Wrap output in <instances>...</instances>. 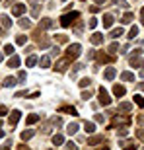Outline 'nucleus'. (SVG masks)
Listing matches in <instances>:
<instances>
[{
    "label": "nucleus",
    "instance_id": "1a4fd4ad",
    "mask_svg": "<svg viewBox=\"0 0 144 150\" xmlns=\"http://www.w3.org/2000/svg\"><path fill=\"white\" fill-rule=\"evenodd\" d=\"M23 12H25V4H16L12 8V14H14V16H22Z\"/></svg>",
    "mask_w": 144,
    "mask_h": 150
},
{
    "label": "nucleus",
    "instance_id": "a18cd8bd",
    "mask_svg": "<svg viewBox=\"0 0 144 150\" xmlns=\"http://www.w3.org/2000/svg\"><path fill=\"white\" fill-rule=\"evenodd\" d=\"M84 64H74V68H72V72H78V70H82Z\"/></svg>",
    "mask_w": 144,
    "mask_h": 150
},
{
    "label": "nucleus",
    "instance_id": "423d86ee",
    "mask_svg": "<svg viewBox=\"0 0 144 150\" xmlns=\"http://www.w3.org/2000/svg\"><path fill=\"white\" fill-rule=\"evenodd\" d=\"M59 111H61V113H68V115H72V117H76V115H78L76 107H72V105H62Z\"/></svg>",
    "mask_w": 144,
    "mask_h": 150
},
{
    "label": "nucleus",
    "instance_id": "2eb2a0df",
    "mask_svg": "<svg viewBox=\"0 0 144 150\" xmlns=\"http://www.w3.org/2000/svg\"><path fill=\"white\" fill-rule=\"evenodd\" d=\"M53 144H55V146H61V144H64V137H62L61 133H56L55 137H53Z\"/></svg>",
    "mask_w": 144,
    "mask_h": 150
},
{
    "label": "nucleus",
    "instance_id": "9d476101",
    "mask_svg": "<svg viewBox=\"0 0 144 150\" xmlns=\"http://www.w3.org/2000/svg\"><path fill=\"white\" fill-rule=\"evenodd\" d=\"M8 67H10V68L20 67V57H18V55H12L10 59H8Z\"/></svg>",
    "mask_w": 144,
    "mask_h": 150
},
{
    "label": "nucleus",
    "instance_id": "603ef678",
    "mask_svg": "<svg viewBox=\"0 0 144 150\" xmlns=\"http://www.w3.org/2000/svg\"><path fill=\"white\" fill-rule=\"evenodd\" d=\"M138 88H140V90H144V82H140V84H138Z\"/></svg>",
    "mask_w": 144,
    "mask_h": 150
},
{
    "label": "nucleus",
    "instance_id": "72a5a7b5",
    "mask_svg": "<svg viewBox=\"0 0 144 150\" xmlns=\"http://www.w3.org/2000/svg\"><path fill=\"white\" fill-rule=\"evenodd\" d=\"M103 140V137H92V139L88 140V144H97V142H101Z\"/></svg>",
    "mask_w": 144,
    "mask_h": 150
},
{
    "label": "nucleus",
    "instance_id": "bb28decb",
    "mask_svg": "<svg viewBox=\"0 0 144 150\" xmlns=\"http://www.w3.org/2000/svg\"><path fill=\"white\" fill-rule=\"evenodd\" d=\"M119 109H121V111H131L133 105H131L128 101H123V103H119Z\"/></svg>",
    "mask_w": 144,
    "mask_h": 150
},
{
    "label": "nucleus",
    "instance_id": "4468645a",
    "mask_svg": "<svg viewBox=\"0 0 144 150\" xmlns=\"http://www.w3.org/2000/svg\"><path fill=\"white\" fill-rule=\"evenodd\" d=\"M84 131H86L88 134H94L95 133V125L92 121H86V123H84Z\"/></svg>",
    "mask_w": 144,
    "mask_h": 150
},
{
    "label": "nucleus",
    "instance_id": "e433bc0d",
    "mask_svg": "<svg viewBox=\"0 0 144 150\" xmlns=\"http://www.w3.org/2000/svg\"><path fill=\"white\" fill-rule=\"evenodd\" d=\"M4 53H6V55H14V47H12V45H6Z\"/></svg>",
    "mask_w": 144,
    "mask_h": 150
},
{
    "label": "nucleus",
    "instance_id": "f704fd0d",
    "mask_svg": "<svg viewBox=\"0 0 144 150\" xmlns=\"http://www.w3.org/2000/svg\"><path fill=\"white\" fill-rule=\"evenodd\" d=\"M20 25H22L23 29H29V28H31V22H29V20H25V18H23L22 22H20Z\"/></svg>",
    "mask_w": 144,
    "mask_h": 150
},
{
    "label": "nucleus",
    "instance_id": "a211bd4d",
    "mask_svg": "<svg viewBox=\"0 0 144 150\" xmlns=\"http://www.w3.org/2000/svg\"><path fill=\"white\" fill-rule=\"evenodd\" d=\"M113 25V16L111 14H105L103 16V28H111Z\"/></svg>",
    "mask_w": 144,
    "mask_h": 150
},
{
    "label": "nucleus",
    "instance_id": "bf43d9fd",
    "mask_svg": "<svg viewBox=\"0 0 144 150\" xmlns=\"http://www.w3.org/2000/svg\"><path fill=\"white\" fill-rule=\"evenodd\" d=\"M142 25H144V20H142Z\"/></svg>",
    "mask_w": 144,
    "mask_h": 150
},
{
    "label": "nucleus",
    "instance_id": "5fc2aeb1",
    "mask_svg": "<svg viewBox=\"0 0 144 150\" xmlns=\"http://www.w3.org/2000/svg\"><path fill=\"white\" fill-rule=\"evenodd\" d=\"M97 150H109V148H107V146H103V148H97Z\"/></svg>",
    "mask_w": 144,
    "mask_h": 150
},
{
    "label": "nucleus",
    "instance_id": "6e6552de",
    "mask_svg": "<svg viewBox=\"0 0 144 150\" xmlns=\"http://www.w3.org/2000/svg\"><path fill=\"white\" fill-rule=\"evenodd\" d=\"M103 76H105V80H113V78L117 76V70H115V67H109V68H105V72H103Z\"/></svg>",
    "mask_w": 144,
    "mask_h": 150
},
{
    "label": "nucleus",
    "instance_id": "393cba45",
    "mask_svg": "<svg viewBox=\"0 0 144 150\" xmlns=\"http://www.w3.org/2000/svg\"><path fill=\"white\" fill-rule=\"evenodd\" d=\"M0 23H2L4 28H10V25H12V20L8 16H0Z\"/></svg>",
    "mask_w": 144,
    "mask_h": 150
},
{
    "label": "nucleus",
    "instance_id": "79ce46f5",
    "mask_svg": "<svg viewBox=\"0 0 144 150\" xmlns=\"http://www.w3.org/2000/svg\"><path fill=\"white\" fill-rule=\"evenodd\" d=\"M90 98H92V92H82V100H90Z\"/></svg>",
    "mask_w": 144,
    "mask_h": 150
},
{
    "label": "nucleus",
    "instance_id": "3c124183",
    "mask_svg": "<svg viewBox=\"0 0 144 150\" xmlns=\"http://www.w3.org/2000/svg\"><path fill=\"white\" fill-rule=\"evenodd\" d=\"M125 150H136V146H127Z\"/></svg>",
    "mask_w": 144,
    "mask_h": 150
},
{
    "label": "nucleus",
    "instance_id": "a19ab883",
    "mask_svg": "<svg viewBox=\"0 0 144 150\" xmlns=\"http://www.w3.org/2000/svg\"><path fill=\"white\" fill-rule=\"evenodd\" d=\"M90 28L94 29V28H97V20H95V18H92V20H90V23H88Z\"/></svg>",
    "mask_w": 144,
    "mask_h": 150
},
{
    "label": "nucleus",
    "instance_id": "dca6fc26",
    "mask_svg": "<svg viewBox=\"0 0 144 150\" xmlns=\"http://www.w3.org/2000/svg\"><path fill=\"white\" fill-rule=\"evenodd\" d=\"M39 64H41V68H49V67H51V57H49V55L41 57V61H39Z\"/></svg>",
    "mask_w": 144,
    "mask_h": 150
},
{
    "label": "nucleus",
    "instance_id": "6ab92c4d",
    "mask_svg": "<svg viewBox=\"0 0 144 150\" xmlns=\"http://www.w3.org/2000/svg\"><path fill=\"white\" fill-rule=\"evenodd\" d=\"M16 78H12V76H8V78H6V80H4V88H14V86H16Z\"/></svg>",
    "mask_w": 144,
    "mask_h": 150
},
{
    "label": "nucleus",
    "instance_id": "4be33fe9",
    "mask_svg": "<svg viewBox=\"0 0 144 150\" xmlns=\"http://www.w3.org/2000/svg\"><path fill=\"white\" fill-rule=\"evenodd\" d=\"M121 80H125V82H134V74L133 72H123Z\"/></svg>",
    "mask_w": 144,
    "mask_h": 150
},
{
    "label": "nucleus",
    "instance_id": "c03bdc74",
    "mask_svg": "<svg viewBox=\"0 0 144 150\" xmlns=\"http://www.w3.org/2000/svg\"><path fill=\"white\" fill-rule=\"evenodd\" d=\"M95 121L97 123H103V115H101V113H95V117H94Z\"/></svg>",
    "mask_w": 144,
    "mask_h": 150
},
{
    "label": "nucleus",
    "instance_id": "c9c22d12",
    "mask_svg": "<svg viewBox=\"0 0 144 150\" xmlns=\"http://www.w3.org/2000/svg\"><path fill=\"white\" fill-rule=\"evenodd\" d=\"M117 51H119V43H111L109 45V53H111V55H115Z\"/></svg>",
    "mask_w": 144,
    "mask_h": 150
},
{
    "label": "nucleus",
    "instance_id": "a878e982",
    "mask_svg": "<svg viewBox=\"0 0 144 150\" xmlns=\"http://www.w3.org/2000/svg\"><path fill=\"white\" fill-rule=\"evenodd\" d=\"M123 35V28H117V29H113L109 33V37H113V39H117V37H121Z\"/></svg>",
    "mask_w": 144,
    "mask_h": 150
},
{
    "label": "nucleus",
    "instance_id": "4c0bfd02",
    "mask_svg": "<svg viewBox=\"0 0 144 150\" xmlns=\"http://www.w3.org/2000/svg\"><path fill=\"white\" fill-rule=\"evenodd\" d=\"M33 8H31V14H33V16H39V6H37V2H33Z\"/></svg>",
    "mask_w": 144,
    "mask_h": 150
},
{
    "label": "nucleus",
    "instance_id": "de8ad7c7",
    "mask_svg": "<svg viewBox=\"0 0 144 150\" xmlns=\"http://www.w3.org/2000/svg\"><path fill=\"white\" fill-rule=\"evenodd\" d=\"M128 134V129H121V131H119V137H127Z\"/></svg>",
    "mask_w": 144,
    "mask_h": 150
},
{
    "label": "nucleus",
    "instance_id": "052dcab7",
    "mask_svg": "<svg viewBox=\"0 0 144 150\" xmlns=\"http://www.w3.org/2000/svg\"><path fill=\"white\" fill-rule=\"evenodd\" d=\"M62 2H64V0H62Z\"/></svg>",
    "mask_w": 144,
    "mask_h": 150
},
{
    "label": "nucleus",
    "instance_id": "5701e85b",
    "mask_svg": "<svg viewBox=\"0 0 144 150\" xmlns=\"http://www.w3.org/2000/svg\"><path fill=\"white\" fill-rule=\"evenodd\" d=\"M39 121V115L37 113H31V115H28V119H25V123L28 125H33V123H37Z\"/></svg>",
    "mask_w": 144,
    "mask_h": 150
},
{
    "label": "nucleus",
    "instance_id": "9b49d317",
    "mask_svg": "<svg viewBox=\"0 0 144 150\" xmlns=\"http://www.w3.org/2000/svg\"><path fill=\"white\" fill-rule=\"evenodd\" d=\"M117 125H128V117H113V127Z\"/></svg>",
    "mask_w": 144,
    "mask_h": 150
},
{
    "label": "nucleus",
    "instance_id": "412c9836",
    "mask_svg": "<svg viewBox=\"0 0 144 150\" xmlns=\"http://www.w3.org/2000/svg\"><path fill=\"white\" fill-rule=\"evenodd\" d=\"M33 134H35L33 129H28V131H23V133H22V140H29Z\"/></svg>",
    "mask_w": 144,
    "mask_h": 150
},
{
    "label": "nucleus",
    "instance_id": "aec40b11",
    "mask_svg": "<svg viewBox=\"0 0 144 150\" xmlns=\"http://www.w3.org/2000/svg\"><path fill=\"white\" fill-rule=\"evenodd\" d=\"M78 129H80V125H78V123H70V125H68V134H76L78 133Z\"/></svg>",
    "mask_w": 144,
    "mask_h": 150
},
{
    "label": "nucleus",
    "instance_id": "c85d7f7f",
    "mask_svg": "<svg viewBox=\"0 0 144 150\" xmlns=\"http://www.w3.org/2000/svg\"><path fill=\"white\" fill-rule=\"evenodd\" d=\"M16 43H18V45H25V43H28V35H18Z\"/></svg>",
    "mask_w": 144,
    "mask_h": 150
},
{
    "label": "nucleus",
    "instance_id": "09e8293b",
    "mask_svg": "<svg viewBox=\"0 0 144 150\" xmlns=\"http://www.w3.org/2000/svg\"><path fill=\"white\" fill-rule=\"evenodd\" d=\"M6 113H8V109H6V107H4V105H0V117H4V115H6Z\"/></svg>",
    "mask_w": 144,
    "mask_h": 150
},
{
    "label": "nucleus",
    "instance_id": "cd10ccee",
    "mask_svg": "<svg viewBox=\"0 0 144 150\" xmlns=\"http://www.w3.org/2000/svg\"><path fill=\"white\" fill-rule=\"evenodd\" d=\"M136 35H138V28H136V25H133V28H131V31H128V35H127V37H128V39H134Z\"/></svg>",
    "mask_w": 144,
    "mask_h": 150
},
{
    "label": "nucleus",
    "instance_id": "4d7b16f0",
    "mask_svg": "<svg viewBox=\"0 0 144 150\" xmlns=\"http://www.w3.org/2000/svg\"><path fill=\"white\" fill-rule=\"evenodd\" d=\"M2 137H4V133H2V131H0V139H2Z\"/></svg>",
    "mask_w": 144,
    "mask_h": 150
},
{
    "label": "nucleus",
    "instance_id": "49530a36",
    "mask_svg": "<svg viewBox=\"0 0 144 150\" xmlns=\"http://www.w3.org/2000/svg\"><path fill=\"white\" fill-rule=\"evenodd\" d=\"M18 80H20V82H25V72H20V74H18Z\"/></svg>",
    "mask_w": 144,
    "mask_h": 150
},
{
    "label": "nucleus",
    "instance_id": "58836bf2",
    "mask_svg": "<svg viewBox=\"0 0 144 150\" xmlns=\"http://www.w3.org/2000/svg\"><path fill=\"white\" fill-rule=\"evenodd\" d=\"M136 137H138L140 140H144V129H136Z\"/></svg>",
    "mask_w": 144,
    "mask_h": 150
},
{
    "label": "nucleus",
    "instance_id": "0eeeda50",
    "mask_svg": "<svg viewBox=\"0 0 144 150\" xmlns=\"http://www.w3.org/2000/svg\"><path fill=\"white\" fill-rule=\"evenodd\" d=\"M49 28H53V20L51 18H43L39 22V29H49Z\"/></svg>",
    "mask_w": 144,
    "mask_h": 150
},
{
    "label": "nucleus",
    "instance_id": "6e6d98bb",
    "mask_svg": "<svg viewBox=\"0 0 144 150\" xmlns=\"http://www.w3.org/2000/svg\"><path fill=\"white\" fill-rule=\"evenodd\" d=\"M140 14H142V18H144V8H142V10H140Z\"/></svg>",
    "mask_w": 144,
    "mask_h": 150
},
{
    "label": "nucleus",
    "instance_id": "7c9ffc66",
    "mask_svg": "<svg viewBox=\"0 0 144 150\" xmlns=\"http://www.w3.org/2000/svg\"><path fill=\"white\" fill-rule=\"evenodd\" d=\"M111 4H117V6H123V8H127V0H109Z\"/></svg>",
    "mask_w": 144,
    "mask_h": 150
},
{
    "label": "nucleus",
    "instance_id": "f257e3e1",
    "mask_svg": "<svg viewBox=\"0 0 144 150\" xmlns=\"http://www.w3.org/2000/svg\"><path fill=\"white\" fill-rule=\"evenodd\" d=\"M78 18H80V14H78V12H68V14L61 16V25H62V28H70V25L76 22Z\"/></svg>",
    "mask_w": 144,
    "mask_h": 150
},
{
    "label": "nucleus",
    "instance_id": "2f4dec72",
    "mask_svg": "<svg viewBox=\"0 0 144 150\" xmlns=\"http://www.w3.org/2000/svg\"><path fill=\"white\" fill-rule=\"evenodd\" d=\"M25 64H28V67H33V64H37V57L31 55V57L28 59V61H25Z\"/></svg>",
    "mask_w": 144,
    "mask_h": 150
},
{
    "label": "nucleus",
    "instance_id": "20e7f679",
    "mask_svg": "<svg viewBox=\"0 0 144 150\" xmlns=\"http://www.w3.org/2000/svg\"><path fill=\"white\" fill-rule=\"evenodd\" d=\"M100 103L101 105H109L111 103V98H109V94H107V90L103 86L100 88Z\"/></svg>",
    "mask_w": 144,
    "mask_h": 150
},
{
    "label": "nucleus",
    "instance_id": "37998d69",
    "mask_svg": "<svg viewBox=\"0 0 144 150\" xmlns=\"http://www.w3.org/2000/svg\"><path fill=\"white\" fill-rule=\"evenodd\" d=\"M66 150H78V146L74 144V142H68V144H66Z\"/></svg>",
    "mask_w": 144,
    "mask_h": 150
},
{
    "label": "nucleus",
    "instance_id": "f03ea898",
    "mask_svg": "<svg viewBox=\"0 0 144 150\" xmlns=\"http://www.w3.org/2000/svg\"><path fill=\"white\" fill-rule=\"evenodd\" d=\"M80 51H82L80 43L68 45V49H66V59H68V61H74V59H78V57H80Z\"/></svg>",
    "mask_w": 144,
    "mask_h": 150
},
{
    "label": "nucleus",
    "instance_id": "ddd939ff",
    "mask_svg": "<svg viewBox=\"0 0 144 150\" xmlns=\"http://www.w3.org/2000/svg\"><path fill=\"white\" fill-rule=\"evenodd\" d=\"M113 94H115L117 98L125 96V86H121V84H115V86H113Z\"/></svg>",
    "mask_w": 144,
    "mask_h": 150
},
{
    "label": "nucleus",
    "instance_id": "b1692460",
    "mask_svg": "<svg viewBox=\"0 0 144 150\" xmlns=\"http://www.w3.org/2000/svg\"><path fill=\"white\" fill-rule=\"evenodd\" d=\"M133 20H134V14H133V12H127V14L123 16V20H121V22H123V23H131Z\"/></svg>",
    "mask_w": 144,
    "mask_h": 150
},
{
    "label": "nucleus",
    "instance_id": "c756f323",
    "mask_svg": "<svg viewBox=\"0 0 144 150\" xmlns=\"http://www.w3.org/2000/svg\"><path fill=\"white\" fill-rule=\"evenodd\" d=\"M134 103H136L138 107H144V98L142 96H134Z\"/></svg>",
    "mask_w": 144,
    "mask_h": 150
},
{
    "label": "nucleus",
    "instance_id": "13d9d810",
    "mask_svg": "<svg viewBox=\"0 0 144 150\" xmlns=\"http://www.w3.org/2000/svg\"><path fill=\"white\" fill-rule=\"evenodd\" d=\"M0 62H2V53H0Z\"/></svg>",
    "mask_w": 144,
    "mask_h": 150
},
{
    "label": "nucleus",
    "instance_id": "f3484780",
    "mask_svg": "<svg viewBox=\"0 0 144 150\" xmlns=\"http://www.w3.org/2000/svg\"><path fill=\"white\" fill-rule=\"evenodd\" d=\"M90 41H92L94 45H100V43H103V35L101 33H94L92 37H90Z\"/></svg>",
    "mask_w": 144,
    "mask_h": 150
},
{
    "label": "nucleus",
    "instance_id": "7ed1b4c3",
    "mask_svg": "<svg viewBox=\"0 0 144 150\" xmlns=\"http://www.w3.org/2000/svg\"><path fill=\"white\" fill-rule=\"evenodd\" d=\"M134 55H136V57H131V67H136V68L144 67V61L140 59V49L134 51Z\"/></svg>",
    "mask_w": 144,
    "mask_h": 150
},
{
    "label": "nucleus",
    "instance_id": "f8f14e48",
    "mask_svg": "<svg viewBox=\"0 0 144 150\" xmlns=\"http://www.w3.org/2000/svg\"><path fill=\"white\" fill-rule=\"evenodd\" d=\"M66 67H68V59H62V61H59L56 62V70H59V72H64V70H66Z\"/></svg>",
    "mask_w": 144,
    "mask_h": 150
},
{
    "label": "nucleus",
    "instance_id": "864d4df0",
    "mask_svg": "<svg viewBox=\"0 0 144 150\" xmlns=\"http://www.w3.org/2000/svg\"><path fill=\"white\" fill-rule=\"evenodd\" d=\"M140 76H142V78H144V68H142V70H140Z\"/></svg>",
    "mask_w": 144,
    "mask_h": 150
},
{
    "label": "nucleus",
    "instance_id": "39448f33",
    "mask_svg": "<svg viewBox=\"0 0 144 150\" xmlns=\"http://www.w3.org/2000/svg\"><path fill=\"white\" fill-rule=\"evenodd\" d=\"M20 117H22V111H20V109H14V111L10 113V125H12V127H14V125H18Z\"/></svg>",
    "mask_w": 144,
    "mask_h": 150
},
{
    "label": "nucleus",
    "instance_id": "ea45409f",
    "mask_svg": "<svg viewBox=\"0 0 144 150\" xmlns=\"http://www.w3.org/2000/svg\"><path fill=\"white\" fill-rule=\"evenodd\" d=\"M66 35H56V41H59V43H66Z\"/></svg>",
    "mask_w": 144,
    "mask_h": 150
},
{
    "label": "nucleus",
    "instance_id": "473e14b6",
    "mask_svg": "<svg viewBox=\"0 0 144 150\" xmlns=\"http://www.w3.org/2000/svg\"><path fill=\"white\" fill-rule=\"evenodd\" d=\"M78 84H80V88H86V86H90V84H92V80H90V78H82Z\"/></svg>",
    "mask_w": 144,
    "mask_h": 150
},
{
    "label": "nucleus",
    "instance_id": "8fccbe9b",
    "mask_svg": "<svg viewBox=\"0 0 144 150\" xmlns=\"http://www.w3.org/2000/svg\"><path fill=\"white\" fill-rule=\"evenodd\" d=\"M0 150H10V144H6V146H2Z\"/></svg>",
    "mask_w": 144,
    "mask_h": 150
}]
</instances>
